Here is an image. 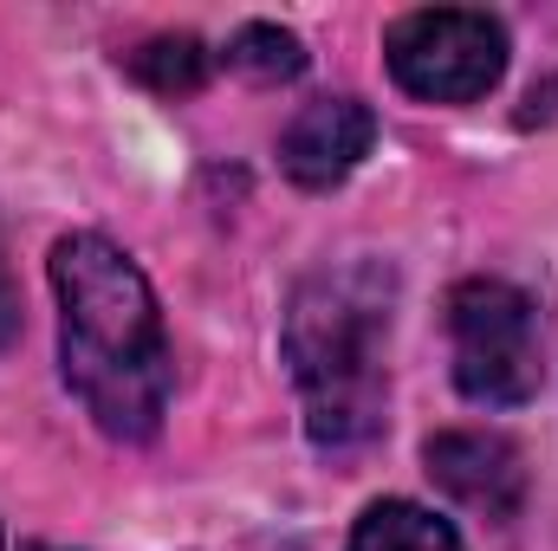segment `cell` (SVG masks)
I'll return each mask as SVG.
<instances>
[{"label":"cell","instance_id":"obj_1","mask_svg":"<svg viewBox=\"0 0 558 551\" xmlns=\"http://www.w3.org/2000/svg\"><path fill=\"white\" fill-rule=\"evenodd\" d=\"M59 292V364L72 396L118 441H149L169 409V338L156 292L124 247L105 234H65L52 247Z\"/></svg>","mask_w":558,"mask_h":551},{"label":"cell","instance_id":"obj_2","mask_svg":"<svg viewBox=\"0 0 558 551\" xmlns=\"http://www.w3.org/2000/svg\"><path fill=\"white\" fill-rule=\"evenodd\" d=\"M384 338L390 273L371 260L325 267L286 311V364L305 403V434L331 454L364 448L384 428Z\"/></svg>","mask_w":558,"mask_h":551},{"label":"cell","instance_id":"obj_3","mask_svg":"<svg viewBox=\"0 0 558 551\" xmlns=\"http://www.w3.org/2000/svg\"><path fill=\"white\" fill-rule=\"evenodd\" d=\"M454 383L468 403L513 409L539 390V311L507 279H468L448 298Z\"/></svg>","mask_w":558,"mask_h":551},{"label":"cell","instance_id":"obj_4","mask_svg":"<svg viewBox=\"0 0 558 551\" xmlns=\"http://www.w3.org/2000/svg\"><path fill=\"white\" fill-rule=\"evenodd\" d=\"M390 78L422 105H474L507 72V26L474 7H422L384 33Z\"/></svg>","mask_w":558,"mask_h":551},{"label":"cell","instance_id":"obj_5","mask_svg":"<svg viewBox=\"0 0 558 551\" xmlns=\"http://www.w3.org/2000/svg\"><path fill=\"white\" fill-rule=\"evenodd\" d=\"M428 461V480L474 506L481 519H513L520 500H526V467H520V448L507 434H487V428H448L422 448Z\"/></svg>","mask_w":558,"mask_h":551},{"label":"cell","instance_id":"obj_6","mask_svg":"<svg viewBox=\"0 0 558 551\" xmlns=\"http://www.w3.org/2000/svg\"><path fill=\"white\" fill-rule=\"evenodd\" d=\"M371 143H377L371 105H357V98H318V105H305V111L286 124L279 162H286V175H292L299 188H338V182L371 156Z\"/></svg>","mask_w":558,"mask_h":551},{"label":"cell","instance_id":"obj_7","mask_svg":"<svg viewBox=\"0 0 558 551\" xmlns=\"http://www.w3.org/2000/svg\"><path fill=\"white\" fill-rule=\"evenodd\" d=\"M344 551H461V539L448 519H435L416 500H377V506H364Z\"/></svg>","mask_w":558,"mask_h":551},{"label":"cell","instance_id":"obj_8","mask_svg":"<svg viewBox=\"0 0 558 551\" xmlns=\"http://www.w3.org/2000/svg\"><path fill=\"white\" fill-rule=\"evenodd\" d=\"M131 78L149 85L156 98H189L208 85V46L195 33H162V39L131 52Z\"/></svg>","mask_w":558,"mask_h":551},{"label":"cell","instance_id":"obj_9","mask_svg":"<svg viewBox=\"0 0 558 551\" xmlns=\"http://www.w3.org/2000/svg\"><path fill=\"white\" fill-rule=\"evenodd\" d=\"M228 65H234L241 78H254V85H286V78L305 72V46H299V33L254 20V26H241V33L228 39Z\"/></svg>","mask_w":558,"mask_h":551},{"label":"cell","instance_id":"obj_10","mask_svg":"<svg viewBox=\"0 0 558 551\" xmlns=\"http://www.w3.org/2000/svg\"><path fill=\"white\" fill-rule=\"evenodd\" d=\"M13 338V292H7V267H0V344Z\"/></svg>","mask_w":558,"mask_h":551},{"label":"cell","instance_id":"obj_11","mask_svg":"<svg viewBox=\"0 0 558 551\" xmlns=\"http://www.w3.org/2000/svg\"><path fill=\"white\" fill-rule=\"evenodd\" d=\"M26 551H59V546H26Z\"/></svg>","mask_w":558,"mask_h":551}]
</instances>
